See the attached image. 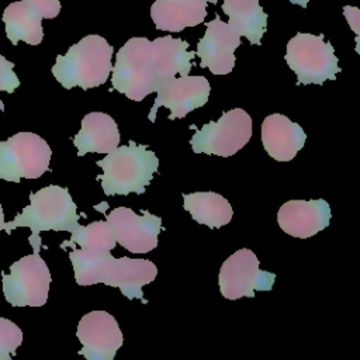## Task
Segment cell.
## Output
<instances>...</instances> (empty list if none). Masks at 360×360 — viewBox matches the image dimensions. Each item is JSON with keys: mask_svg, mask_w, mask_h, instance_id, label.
<instances>
[{"mask_svg": "<svg viewBox=\"0 0 360 360\" xmlns=\"http://www.w3.org/2000/svg\"><path fill=\"white\" fill-rule=\"evenodd\" d=\"M187 48V41L172 35L153 41L143 37L129 38L117 52L111 89L129 100L142 101L167 79L190 73L194 53Z\"/></svg>", "mask_w": 360, "mask_h": 360, "instance_id": "cell-1", "label": "cell"}, {"mask_svg": "<svg viewBox=\"0 0 360 360\" xmlns=\"http://www.w3.org/2000/svg\"><path fill=\"white\" fill-rule=\"evenodd\" d=\"M62 249L72 248L69 259L73 264L75 278L79 285H93L103 283L117 287L128 298H143L142 287L156 278L158 269L148 259H129L127 256L115 259L110 250H83L76 249L70 240L60 243Z\"/></svg>", "mask_w": 360, "mask_h": 360, "instance_id": "cell-2", "label": "cell"}, {"mask_svg": "<svg viewBox=\"0 0 360 360\" xmlns=\"http://www.w3.org/2000/svg\"><path fill=\"white\" fill-rule=\"evenodd\" d=\"M30 205L20 212L11 222H4L3 229L7 233L17 226H28L31 236L28 238L34 253H39L42 246L39 233L42 231H68L75 232L80 225L77 222V207L73 202L69 190L56 184L46 186L30 194Z\"/></svg>", "mask_w": 360, "mask_h": 360, "instance_id": "cell-3", "label": "cell"}, {"mask_svg": "<svg viewBox=\"0 0 360 360\" xmlns=\"http://www.w3.org/2000/svg\"><path fill=\"white\" fill-rule=\"evenodd\" d=\"M114 46L100 35H87L72 45L65 55H58L52 75L65 87L83 90L104 84L112 70Z\"/></svg>", "mask_w": 360, "mask_h": 360, "instance_id": "cell-4", "label": "cell"}, {"mask_svg": "<svg viewBox=\"0 0 360 360\" xmlns=\"http://www.w3.org/2000/svg\"><path fill=\"white\" fill-rule=\"evenodd\" d=\"M97 166L104 172L97 180H101L105 195L143 194L158 172L159 159L145 145L129 141L128 145L117 146L104 159L97 160Z\"/></svg>", "mask_w": 360, "mask_h": 360, "instance_id": "cell-5", "label": "cell"}, {"mask_svg": "<svg viewBox=\"0 0 360 360\" xmlns=\"http://www.w3.org/2000/svg\"><path fill=\"white\" fill-rule=\"evenodd\" d=\"M285 62L297 75V84H322L325 80H335L342 70L338 56L323 34L314 35L298 32L287 42Z\"/></svg>", "mask_w": 360, "mask_h": 360, "instance_id": "cell-6", "label": "cell"}, {"mask_svg": "<svg viewBox=\"0 0 360 360\" xmlns=\"http://www.w3.org/2000/svg\"><path fill=\"white\" fill-rule=\"evenodd\" d=\"M52 150L45 139L32 132H18L0 141V179L18 183L38 179L49 170Z\"/></svg>", "mask_w": 360, "mask_h": 360, "instance_id": "cell-7", "label": "cell"}, {"mask_svg": "<svg viewBox=\"0 0 360 360\" xmlns=\"http://www.w3.org/2000/svg\"><path fill=\"white\" fill-rule=\"evenodd\" d=\"M190 139L194 153L232 156L252 138V118L242 108H233L221 115L218 121H210L197 129Z\"/></svg>", "mask_w": 360, "mask_h": 360, "instance_id": "cell-8", "label": "cell"}, {"mask_svg": "<svg viewBox=\"0 0 360 360\" xmlns=\"http://www.w3.org/2000/svg\"><path fill=\"white\" fill-rule=\"evenodd\" d=\"M3 294L13 307H41L48 300L51 273L39 253L21 257L10 266V274L1 271Z\"/></svg>", "mask_w": 360, "mask_h": 360, "instance_id": "cell-9", "label": "cell"}, {"mask_svg": "<svg viewBox=\"0 0 360 360\" xmlns=\"http://www.w3.org/2000/svg\"><path fill=\"white\" fill-rule=\"evenodd\" d=\"M259 259L248 249L242 248L232 253L221 266L218 276L219 291L226 300L255 297V291H270L276 274L259 267Z\"/></svg>", "mask_w": 360, "mask_h": 360, "instance_id": "cell-10", "label": "cell"}, {"mask_svg": "<svg viewBox=\"0 0 360 360\" xmlns=\"http://www.w3.org/2000/svg\"><path fill=\"white\" fill-rule=\"evenodd\" d=\"M105 222L115 242L131 253H148L158 246L162 218L148 210H142V215H138L128 207H118L105 215Z\"/></svg>", "mask_w": 360, "mask_h": 360, "instance_id": "cell-11", "label": "cell"}, {"mask_svg": "<svg viewBox=\"0 0 360 360\" xmlns=\"http://www.w3.org/2000/svg\"><path fill=\"white\" fill-rule=\"evenodd\" d=\"M210 83L204 76H180L163 82L155 93L158 97L148 115L150 122H155L159 107L170 110L169 120L184 118L193 110L202 107L210 97Z\"/></svg>", "mask_w": 360, "mask_h": 360, "instance_id": "cell-12", "label": "cell"}, {"mask_svg": "<svg viewBox=\"0 0 360 360\" xmlns=\"http://www.w3.org/2000/svg\"><path fill=\"white\" fill-rule=\"evenodd\" d=\"M76 336L83 345L79 354L87 360H114L124 342L117 319L105 311H91L83 315Z\"/></svg>", "mask_w": 360, "mask_h": 360, "instance_id": "cell-13", "label": "cell"}, {"mask_svg": "<svg viewBox=\"0 0 360 360\" xmlns=\"http://www.w3.org/2000/svg\"><path fill=\"white\" fill-rule=\"evenodd\" d=\"M207 31L197 44L195 55L200 56L201 68L212 75H228L235 66V51L240 45V37L221 20L219 15L204 22Z\"/></svg>", "mask_w": 360, "mask_h": 360, "instance_id": "cell-14", "label": "cell"}, {"mask_svg": "<svg viewBox=\"0 0 360 360\" xmlns=\"http://www.w3.org/2000/svg\"><path fill=\"white\" fill-rule=\"evenodd\" d=\"M330 207L323 198L318 200H290L277 212V222L281 231L307 239L329 225Z\"/></svg>", "mask_w": 360, "mask_h": 360, "instance_id": "cell-15", "label": "cell"}, {"mask_svg": "<svg viewBox=\"0 0 360 360\" xmlns=\"http://www.w3.org/2000/svg\"><path fill=\"white\" fill-rule=\"evenodd\" d=\"M307 135L300 124L283 114H271L262 124V143L277 162H290L304 148Z\"/></svg>", "mask_w": 360, "mask_h": 360, "instance_id": "cell-16", "label": "cell"}, {"mask_svg": "<svg viewBox=\"0 0 360 360\" xmlns=\"http://www.w3.org/2000/svg\"><path fill=\"white\" fill-rule=\"evenodd\" d=\"M218 0H155L150 7V18L160 31L180 32L187 27L204 22L207 3Z\"/></svg>", "mask_w": 360, "mask_h": 360, "instance_id": "cell-17", "label": "cell"}, {"mask_svg": "<svg viewBox=\"0 0 360 360\" xmlns=\"http://www.w3.org/2000/svg\"><path fill=\"white\" fill-rule=\"evenodd\" d=\"M77 156L93 153H110L120 145L117 122L105 112L93 111L83 117L80 131L73 136Z\"/></svg>", "mask_w": 360, "mask_h": 360, "instance_id": "cell-18", "label": "cell"}, {"mask_svg": "<svg viewBox=\"0 0 360 360\" xmlns=\"http://www.w3.org/2000/svg\"><path fill=\"white\" fill-rule=\"evenodd\" d=\"M224 13L229 17L228 25L252 45H260L267 30V14L259 0H224Z\"/></svg>", "mask_w": 360, "mask_h": 360, "instance_id": "cell-19", "label": "cell"}, {"mask_svg": "<svg viewBox=\"0 0 360 360\" xmlns=\"http://www.w3.org/2000/svg\"><path fill=\"white\" fill-rule=\"evenodd\" d=\"M183 207L193 219L210 228H221L229 224L232 218V207L225 197L214 191H197L183 194Z\"/></svg>", "mask_w": 360, "mask_h": 360, "instance_id": "cell-20", "label": "cell"}, {"mask_svg": "<svg viewBox=\"0 0 360 360\" xmlns=\"http://www.w3.org/2000/svg\"><path fill=\"white\" fill-rule=\"evenodd\" d=\"M41 21L42 18L24 0L8 4L3 13L6 35L13 45H17L18 41H24L28 45H39L44 38Z\"/></svg>", "mask_w": 360, "mask_h": 360, "instance_id": "cell-21", "label": "cell"}, {"mask_svg": "<svg viewBox=\"0 0 360 360\" xmlns=\"http://www.w3.org/2000/svg\"><path fill=\"white\" fill-rule=\"evenodd\" d=\"M83 250H112L117 245L111 228L105 221H94L86 226L79 225L69 239Z\"/></svg>", "mask_w": 360, "mask_h": 360, "instance_id": "cell-22", "label": "cell"}, {"mask_svg": "<svg viewBox=\"0 0 360 360\" xmlns=\"http://www.w3.org/2000/svg\"><path fill=\"white\" fill-rule=\"evenodd\" d=\"M21 342V329L10 319L0 316V360H10Z\"/></svg>", "mask_w": 360, "mask_h": 360, "instance_id": "cell-23", "label": "cell"}, {"mask_svg": "<svg viewBox=\"0 0 360 360\" xmlns=\"http://www.w3.org/2000/svg\"><path fill=\"white\" fill-rule=\"evenodd\" d=\"M13 68L14 63L0 55V91L13 93L20 86V80Z\"/></svg>", "mask_w": 360, "mask_h": 360, "instance_id": "cell-24", "label": "cell"}, {"mask_svg": "<svg viewBox=\"0 0 360 360\" xmlns=\"http://www.w3.org/2000/svg\"><path fill=\"white\" fill-rule=\"evenodd\" d=\"M24 3L41 18H55L60 11L59 0H24Z\"/></svg>", "mask_w": 360, "mask_h": 360, "instance_id": "cell-25", "label": "cell"}, {"mask_svg": "<svg viewBox=\"0 0 360 360\" xmlns=\"http://www.w3.org/2000/svg\"><path fill=\"white\" fill-rule=\"evenodd\" d=\"M343 14L350 25V28L353 30V32L356 34V38L359 41V34H360V11L357 7H352V6H345L343 7Z\"/></svg>", "mask_w": 360, "mask_h": 360, "instance_id": "cell-26", "label": "cell"}, {"mask_svg": "<svg viewBox=\"0 0 360 360\" xmlns=\"http://www.w3.org/2000/svg\"><path fill=\"white\" fill-rule=\"evenodd\" d=\"M292 4H298V6H301V7H307V4H308V1L309 0H290Z\"/></svg>", "mask_w": 360, "mask_h": 360, "instance_id": "cell-27", "label": "cell"}, {"mask_svg": "<svg viewBox=\"0 0 360 360\" xmlns=\"http://www.w3.org/2000/svg\"><path fill=\"white\" fill-rule=\"evenodd\" d=\"M3 226H4V214H3L1 204H0V231H3Z\"/></svg>", "mask_w": 360, "mask_h": 360, "instance_id": "cell-28", "label": "cell"}]
</instances>
